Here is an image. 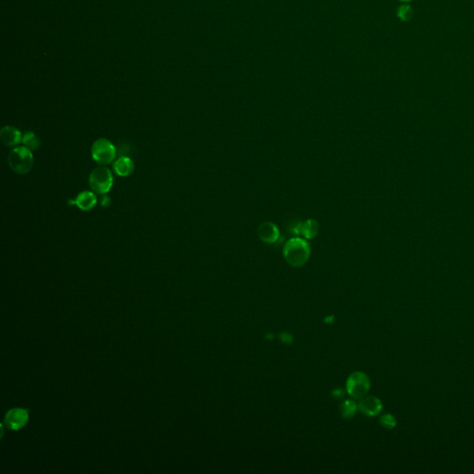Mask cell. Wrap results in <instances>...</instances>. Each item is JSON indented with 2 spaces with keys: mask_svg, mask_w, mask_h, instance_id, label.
Here are the masks:
<instances>
[{
  "mask_svg": "<svg viewBox=\"0 0 474 474\" xmlns=\"http://www.w3.org/2000/svg\"><path fill=\"white\" fill-rule=\"evenodd\" d=\"M358 409L362 413L369 417H376L383 409V404L379 399L375 396H363L357 404Z\"/></svg>",
  "mask_w": 474,
  "mask_h": 474,
  "instance_id": "52a82bcc",
  "label": "cell"
},
{
  "mask_svg": "<svg viewBox=\"0 0 474 474\" xmlns=\"http://www.w3.org/2000/svg\"><path fill=\"white\" fill-rule=\"evenodd\" d=\"M114 178L111 170L105 167L99 166L92 170L89 176V186L93 192L104 195L110 191L112 188Z\"/></svg>",
  "mask_w": 474,
  "mask_h": 474,
  "instance_id": "3957f363",
  "label": "cell"
},
{
  "mask_svg": "<svg viewBox=\"0 0 474 474\" xmlns=\"http://www.w3.org/2000/svg\"><path fill=\"white\" fill-rule=\"evenodd\" d=\"M319 232V224L315 220H308L301 226V234L306 239H312Z\"/></svg>",
  "mask_w": 474,
  "mask_h": 474,
  "instance_id": "7c38bea8",
  "label": "cell"
},
{
  "mask_svg": "<svg viewBox=\"0 0 474 474\" xmlns=\"http://www.w3.org/2000/svg\"><path fill=\"white\" fill-rule=\"evenodd\" d=\"M258 235L263 242L267 244L276 243L279 239V229L272 222H265L259 226Z\"/></svg>",
  "mask_w": 474,
  "mask_h": 474,
  "instance_id": "30bf717a",
  "label": "cell"
},
{
  "mask_svg": "<svg viewBox=\"0 0 474 474\" xmlns=\"http://www.w3.org/2000/svg\"><path fill=\"white\" fill-rule=\"evenodd\" d=\"M8 163L10 169L16 174H27L33 168V155L32 150L24 146L15 147L8 156Z\"/></svg>",
  "mask_w": 474,
  "mask_h": 474,
  "instance_id": "7a4b0ae2",
  "label": "cell"
},
{
  "mask_svg": "<svg viewBox=\"0 0 474 474\" xmlns=\"http://www.w3.org/2000/svg\"><path fill=\"white\" fill-rule=\"evenodd\" d=\"M399 1H402V2H410L412 0H399Z\"/></svg>",
  "mask_w": 474,
  "mask_h": 474,
  "instance_id": "d6986e66",
  "label": "cell"
},
{
  "mask_svg": "<svg viewBox=\"0 0 474 474\" xmlns=\"http://www.w3.org/2000/svg\"><path fill=\"white\" fill-rule=\"evenodd\" d=\"M414 16V10L411 6H400L397 10V17L403 22L411 21Z\"/></svg>",
  "mask_w": 474,
  "mask_h": 474,
  "instance_id": "9a60e30c",
  "label": "cell"
},
{
  "mask_svg": "<svg viewBox=\"0 0 474 474\" xmlns=\"http://www.w3.org/2000/svg\"><path fill=\"white\" fill-rule=\"evenodd\" d=\"M110 203H111V199L110 197H108L106 194H104L100 197V206L102 207H108L110 206Z\"/></svg>",
  "mask_w": 474,
  "mask_h": 474,
  "instance_id": "e0dca14e",
  "label": "cell"
},
{
  "mask_svg": "<svg viewBox=\"0 0 474 474\" xmlns=\"http://www.w3.org/2000/svg\"><path fill=\"white\" fill-rule=\"evenodd\" d=\"M29 414L26 409H12L6 414L4 423L11 430H19L28 422Z\"/></svg>",
  "mask_w": 474,
  "mask_h": 474,
  "instance_id": "8992f818",
  "label": "cell"
},
{
  "mask_svg": "<svg viewBox=\"0 0 474 474\" xmlns=\"http://www.w3.org/2000/svg\"><path fill=\"white\" fill-rule=\"evenodd\" d=\"M0 139L3 145L9 147L19 145L23 140L21 131L13 126L3 127L0 131Z\"/></svg>",
  "mask_w": 474,
  "mask_h": 474,
  "instance_id": "ba28073f",
  "label": "cell"
},
{
  "mask_svg": "<svg viewBox=\"0 0 474 474\" xmlns=\"http://www.w3.org/2000/svg\"><path fill=\"white\" fill-rule=\"evenodd\" d=\"M381 425L387 430H392L396 426V419L392 414H385L380 418Z\"/></svg>",
  "mask_w": 474,
  "mask_h": 474,
  "instance_id": "2e32d148",
  "label": "cell"
},
{
  "mask_svg": "<svg viewBox=\"0 0 474 474\" xmlns=\"http://www.w3.org/2000/svg\"><path fill=\"white\" fill-rule=\"evenodd\" d=\"M22 142L30 150H36L40 146V140L33 131H26L23 136Z\"/></svg>",
  "mask_w": 474,
  "mask_h": 474,
  "instance_id": "5bb4252c",
  "label": "cell"
},
{
  "mask_svg": "<svg viewBox=\"0 0 474 474\" xmlns=\"http://www.w3.org/2000/svg\"><path fill=\"white\" fill-rule=\"evenodd\" d=\"M357 409H358L357 404L350 399L345 400L340 407L341 415L345 419H350L354 417L357 412Z\"/></svg>",
  "mask_w": 474,
  "mask_h": 474,
  "instance_id": "4fadbf2b",
  "label": "cell"
},
{
  "mask_svg": "<svg viewBox=\"0 0 474 474\" xmlns=\"http://www.w3.org/2000/svg\"><path fill=\"white\" fill-rule=\"evenodd\" d=\"M371 387V382L367 374L362 371L353 372L347 381V392L354 399H362L366 395Z\"/></svg>",
  "mask_w": 474,
  "mask_h": 474,
  "instance_id": "5b68a950",
  "label": "cell"
},
{
  "mask_svg": "<svg viewBox=\"0 0 474 474\" xmlns=\"http://www.w3.org/2000/svg\"><path fill=\"white\" fill-rule=\"evenodd\" d=\"M280 339L283 343L291 344L293 342V337L291 334L288 333H282L280 334Z\"/></svg>",
  "mask_w": 474,
  "mask_h": 474,
  "instance_id": "ac0fdd59",
  "label": "cell"
},
{
  "mask_svg": "<svg viewBox=\"0 0 474 474\" xmlns=\"http://www.w3.org/2000/svg\"><path fill=\"white\" fill-rule=\"evenodd\" d=\"M134 169H135V164L130 157H125V156L119 157L113 163V170L115 172V174L121 177L130 176L134 173Z\"/></svg>",
  "mask_w": 474,
  "mask_h": 474,
  "instance_id": "9c48e42d",
  "label": "cell"
},
{
  "mask_svg": "<svg viewBox=\"0 0 474 474\" xmlns=\"http://www.w3.org/2000/svg\"><path fill=\"white\" fill-rule=\"evenodd\" d=\"M310 248L309 243L302 238H292L283 248V257L293 267H301L309 260Z\"/></svg>",
  "mask_w": 474,
  "mask_h": 474,
  "instance_id": "6da1fadb",
  "label": "cell"
},
{
  "mask_svg": "<svg viewBox=\"0 0 474 474\" xmlns=\"http://www.w3.org/2000/svg\"><path fill=\"white\" fill-rule=\"evenodd\" d=\"M97 197L94 192L83 191L79 193L75 199V206L81 211L88 212L93 210L97 205Z\"/></svg>",
  "mask_w": 474,
  "mask_h": 474,
  "instance_id": "8fae6325",
  "label": "cell"
},
{
  "mask_svg": "<svg viewBox=\"0 0 474 474\" xmlns=\"http://www.w3.org/2000/svg\"><path fill=\"white\" fill-rule=\"evenodd\" d=\"M92 157L98 164L106 166L112 163L117 156V149L106 138H99L92 146Z\"/></svg>",
  "mask_w": 474,
  "mask_h": 474,
  "instance_id": "277c9868",
  "label": "cell"
}]
</instances>
